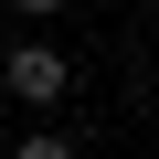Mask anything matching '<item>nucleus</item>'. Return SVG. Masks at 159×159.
<instances>
[{
	"label": "nucleus",
	"instance_id": "1",
	"mask_svg": "<svg viewBox=\"0 0 159 159\" xmlns=\"http://www.w3.org/2000/svg\"><path fill=\"white\" fill-rule=\"evenodd\" d=\"M0 74H11V96H21V106H53V96L74 85V64H64L53 43H11V64H0Z\"/></svg>",
	"mask_w": 159,
	"mask_h": 159
},
{
	"label": "nucleus",
	"instance_id": "2",
	"mask_svg": "<svg viewBox=\"0 0 159 159\" xmlns=\"http://www.w3.org/2000/svg\"><path fill=\"white\" fill-rule=\"evenodd\" d=\"M11 159H74V138L64 127H32V138H11Z\"/></svg>",
	"mask_w": 159,
	"mask_h": 159
},
{
	"label": "nucleus",
	"instance_id": "3",
	"mask_svg": "<svg viewBox=\"0 0 159 159\" xmlns=\"http://www.w3.org/2000/svg\"><path fill=\"white\" fill-rule=\"evenodd\" d=\"M11 11H32V21H43V11H64V0H11Z\"/></svg>",
	"mask_w": 159,
	"mask_h": 159
}]
</instances>
